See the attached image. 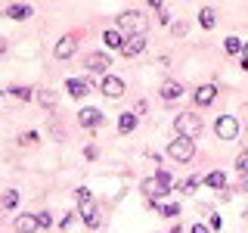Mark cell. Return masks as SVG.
<instances>
[{"mask_svg": "<svg viewBox=\"0 0 248 233\" xmlns=\"http://www.w3.org/2000/svg\"><path fill=\"white\" fill-rule=\"evenodd\" d=\"M75 196H78V208H81L84 224H87V227H99V212H96V202H93V193L87 186H78Z\"/></svg>", "mask_w": 248, "mask_h": 233, "instance_id": "obj_1", "label": "cell"}, {"mask_svg": "<svg viewBox=\"0 0 248 233\" xmlns=\"http://www.w3.org/2000/svg\"><path fill=\"white\" fill-rule=\"evenodd\" d=\"M174 131H177V137H186V140H196L202 134V118L196 112H180L174 118Z\"/></svg>", "mask_w": 248, "mask_h": 233, "instance_id": "obj_2", "label": "cell"}, {"mask_svg": "<svg viewBox=\"0 0 248 233\" xmlns=\"http://www.w3.org/2000/svg\"><path fill=\"white\" fill-rule=\"evenodd\" d=\"M168 155L174 162H192V155H196V143L186 140V137H174L168 143Z\"/></svg>", "mask_w": 248, "mask_h": 233, "instance_id": "obj_3", "label": "cell"}, {"mask_svg": "<svg viewBox=\"0 0 248 233\" xmlns=\"http://www.w3.org/2000/svg\"><path fill=\"white\" fill-rule=\"evenodd\" d=\"M118 28L124 31V34L137 37V34H143V31H146V19H143L137 10H127V13L118 16Z\"/></svg>", "mask_w": 248, "mask_h": 233, "instance_id": "obj_4", "label": "cell"}, {"mask_svg": "<svg viewBox=\"0 0 248 233\" xmlns=\"http://www.w3.org/2000/svg\"><path fill=\"white\" fill-rule=\"evenodd\" d=\"M140 190L146 193V199H161V196H168V193H170V183L161 181V177L155 174V177H146V181L140 183Z\"/></svg>", "mask_w": 248, "mask_h": 233, "instance_id": "obj_5", "label": "cell"}, {"mask_svg": "<svg viewBox=\"0 0 248 233\" xmlns=\"http://www.w3.org/2000/svg\"><path fill=\"white\" fill-rule=\"evenodd\" d=\"M214 134L220 140H236L239 137V121L232 118V115H220V118L214 121Z\"/></svg>", "mask_w": 248, "mask_h": 233, "instance_id": "obj_6", "label": "cell"}, {"mask_svg": "<svg viewBox=\"0 0 248 233\" xmlns=\"http://www.w3.org/2000/svg\"><path fill=\"white\" fill-rule=\"evenodd\" d=\"M103 93L108 100H118V97H124V81L118 75H106L103 78Z\"/></svg>", "mask_w": 248, "mask_h": 233, "instance_id": "obj_7", "label": "cell"}, {"mask_svg": "<svg viewBox=\"0 0 248 233\" xmlns=\"http://www.w3.org/2000/svg\"><path fill=\"white\" fill-rule=\"evenodd\" d=\"M78 124L87 128V131L99 128V124H103V112H99V109H81V112H78Z\"/></svg>", "mask_w": 248, "mask_h": 233, "instance_id": "obj_8", "label": "cell"}, {"mask_svg": "<svg viewBox=\"0 0 248 233\" xmlns=\"http://www.w3.org/2000/svg\"><path fill=\"white\" fill-rule=\"evenodd\" d=\"M87 72H93V75H99V72H106L108 66H112V59H108V53H90L87 56Z\"/></svg>", "mask_w": 248, "mask_h": 233, "instance_id": "obj_9", "label": "cell"}, {"mask_svg": "<svg viewBox=\"0 0 248 233\" xmlns=\"http://www.w3.org/2000/svg\"><path fill=\"white\" fill-rule=\"evenodd\" d=\"M146 50V34H137V37H124V56H140Z\"/></svg>", "mask_w": 248, "mask_h": 233, "instance_id": "obj_10", "label": "cell"}, {"mask_svg": "<svg viewBox=\"0 0 248 233\" xmlns=\"http://www.w3.org/2000/svg\"><path fill=\"white\" fill-rule=\"evenodd\" d=\"M192 97H196V106H211L217 100V87H214V84H202Z\"/></svg>", "mask_w": 248, "mask_h": 233, "instance_id": "obj_11", "label": "cell"}, {"mask_svg": "<svg viewBox=\"0 0 248 233\" xmlns=\"http://www.w3.org/2000/svg\"><path fill=\"white\" fill-rule=\"evenodd\" d=\"M75 47H78V37H75V34H65V37L56 44V50H53V53H56V59H68V56L75 53Z\"/></svg>", "mask_w": 248, "mask_h": 233, "instance_id": "obj_12", "label": "cell"}, {"mask_svg": "<svg viewBox=\"0 0 248 233\" xmlns=\"http://www.w3.org/2000/svg\"><path fill=\"white\" fill-rule=\"evenodd\" d=\"M65 90L72 93L75 100H81V97H87V93H90V84L84 81V78H68V81H65Z\"/></svg>", "mask_w": 248, "mask_h": 233, "instance_id": "obj_13", "label": "cell"}, {"mask_svg": "<svg viewBox=\"0 0 248 233\" xmlns=\"http://www.w3.org/2000/svg\"><path fill=\"white\" fill-rule=\"evenodd\" d=\"M31 13H34V10H31L28 3H10V6L3 10V16H6V19H16V22H19V19H28Z\"/></svg>", "mask_w": 248, "mask_h": 233, "instance_id": "obj_14", "label": "cell"}, {"mask_svg": "<svg viewBox=\"0 0 248 233\" xmlns=\"http://www.w3.org/2000/svg\"><path fill=\"white\" fill-rule=\"evenodd\" d=\"M16 230H19V233H34V230H41L37 215H22V217H16Z\"/></svg>", "mask_w": 248, "mask_h": 233, "instance_id": "obj_15", "label": "cell"}, {"mask_svg": "<svg viewBox=\"0 0 248 233\" xmlns=\"http://www.w3.org/2000/svg\"><path fill=\"white\" fill-rule=\"evenodd\" d=\"M183 97V87L177 81H168L165 87H161V100H165V103H174V100H180Z\"/></svg>", "mask_w": 248, "mask_h": 233, "instance_id": "obj_16", "label": "cell"}, {"mask_svg": "<svg viewBox=\"0 0 248 233\" xmlns=\"http://www.w3.org/2000/svg\"><path fill=\"white\" fill-rule=\"evenodd\" d=\"M103 41H106L108 50H124V37H121V31H115V28H108V31H106Z\"/></svg>", "mask_w": 248, "mask_h": 233, "instance_id": "obj_17", "label": "cell"}, {"mask_svg": "<svg viewBox=\"0 0 248 233\" xmlns=\"http://www.w3.org/2000/svg\"><path fill=\"white\" fill-rule=\"evenodd\" d=\"M137 128V115H130V112H124L121 118H118V134H130V131Z\"/></svg>", "mask_w": 248, "mask_h": 233, "instance_id": "obj_18", "label": "cell"}, {"mask_svg": "<svg viewBox=\"0 0 248 233\" xmlns=\"http://www.w3.org/2000/svg\"><path fill=\"white\" fill-rule=\"evenodd\" d=\"M208 186H214V190H227V177H223V171H211V174L205 177Z\"/></svg>", "mask_w": 248, "mask_h": 233, "instance_id": "obj_19", "label": "cell"}, {"mask_svg": "<svg viewBox=\"0 0 248 233\" xmlns=\"http://www.w3.org/2000/svg\"><path fill=\"white\" fill-rule=\"evenodd\" d=\"M37 103H41L44 109H56V103H59V97L53 90H41L37 93Z\"/></svg>", "mask_w": 248, "mask_h": 233, "instance_id": "obj_20", "label": "cell"}, {"mask_svg": "<svg viewBox=\"0 0 248 233\" xmlns=\"http://www.w3.org/2000/svg\"><path fill=\"white\" fill-rule=\"evenodd\" d=\"M199 22H202V28H214L217 16H214V10H211V6H205V10L199 13Z\"/></svg>", "mask_w": 248, "mask_h": 233, "instance_id": "obj_21", "label": "cell"}, {"mask_svg": "<svg viewBox=\"0 0 248 233\" xmlns=\"http://www.w3.org/2000/svg\"><path fill=\"white\" fill-rule=\"evenodd\" d=\"M242 41H239V37H227V41H223V50L230 53V56H236V53H242Z\"/></svg>", "mask_w": 248, "mask_h": 233, "instance_id": "obj_22", "label": "cell"}, {"mask_svg": "<svg viewBox=\"0 0 248 233\" xmlns=\"http://www.w3.org/2000/svg\"><path fill=\"white\" fill-rule=\"evenodd\" d=\"M16 205H19V190H6L3 193V208L10 212V208H16Z\"/></svg>", "mask_w": 248, "mask_h": 233, "instance_id": "obj_23", "label": "cell"}, {"mask_svg": "<svg viewBox=\"0 0 248 233\" xmlns=\"http://www.w3.org/2000/svg\"><path fill=\"white\" fill-rule=\"evenodd\" d=\"M152 10L158 13V19L165 22V25H168V22H170V13H168V6H165V3H158V0H152Z\"/></svg>", "mask_w": 248, "mask_h": 233, "instance_id": "obj_24", "label": "cell"}, {"mask_svg": "<svg viewBox=\"0 0 248 233\" xmlns=\"http://www.w3.org/2000/svg\"><path fill=\"white\" fill-rule=\"evenodd\" d=\"M10 93H13V97H16V100H25V103H28V100H31V97H34V90H31V87H13Z\"/></svg>", "mask_w": 248, "mask_h": 233, "instance_id": "obj_25", "label": "cell"}, {"mask_svg": "<svg viewBox=\"0 0 248 233\" xmlns=\"http://www.w3.org/2000/svg\"><path fill=\"white\" fill-rule=\"evenodd\" d=\"M155 212H161L165 217H177V215H180V205H177V202H174V205H158Z\"/></svg>", "mask_w": 248, "mask_h": 233, "instance_id": "obj_26", "label": "cell"}, {"mask_svg": "<svg viewBox=\"0 0 248 233\" xmlns=\"http://www.w3.org/2000/svg\"><path fill=\"white\" fill-rule=\"evenodd\" d=\"M236 168H239V171H242V174L248 177V150H245V152H239V159H236Z\"/></svg>", "mask_w": 248, "mask_h": 233, "instance_id": "obj_27", "label": "cell"}, {"mask_svg": "<svg viewBox=\"0 0 248 233\" xmlns=\"http://www.w3.org/2000/svg\"><path fill=\"white\" fill-rule=\"evenodd\" d=\"M37 224H41V227H50V224H53L50 212H41V215H37Z\"/></svg>", "mask_w": 248, "mask_h": 233, "instance_id": "obj_28", "label": "cell"}, {"mask_svg": "<svg viewBox=\"0 0 248 233\" xmlns=\"http://www.w3.org/2000/svg\"><path fill=\"white\" fill-rule=\"evenodd\" d=\"M19 140H22V143H37V134H34V131H28V134H22Z\"/></svg>", "mask_w": 248, "mask_h": 233, "instance_id": "obj_29", "label": "cell"}, {"mask_svg": "<svg viewBox=\"0 0 248 233\" xmlns=\"http://www.w3.org/2000/svg\"><path fill=\"white\" fill-rule=\"evenodd\" d=\"M189 233H211V227H205V224H192Z\"/></svg>", "mask_w": 248, "mask_h": 233, "instance_id": "obj_30", "label": "cell"}, {"mask_svg": "<svg viewBox=\"0 0 248 233\" xmlns=\"http://www.w3.org/2000/svg\"><path fill=\"white\" fill-rule=\"evenodd\" d=\"M199 186V177H189V181H186V193H192Z\"/></svg>", "mask_w": 248, "mask_h": 233, "instance_id": "obj_31", "label": "cell"}, {"mask_svg": "<svg viewBox=\"0 0 248 233\" xmlns=\"http://www.w3.org/2000/svg\"><path fill=\"white\" fill-rule=\"evenodd\" d=\"M242 68L248 72V41H245V47H242Z\"/></svg>", "mask_w": 248, "mask_h": 233, "instance_id": "obj_32", "label": "cell"}, {"mask_svg": "<svg viewBox=\"0 0 248 233\" xmlns=\"http://www.w3.org/2000/svg\"><path fill=\"white\" fill-rule=\"evenodd\" d=\"M3 53H6V41H3V37H0V56H3Z\"/></svg>", "mask_w": 248, "mask_h": 233, "instance_id": "obj_33", "label": "cell"}, {"mask_svg": "<svg viewBox=\"0 0 248 233\" xmlns=\"http://www.w3.org/2000/svg\"><path fill=\"white\" fill-rule=\"evenodd\" d=\"M245 140H248V131H245Z\"/></svg>", "mask_w": 248, "mask_h": 233, "instance_id": "obj_34", "label": "cell"}]
</instances>
